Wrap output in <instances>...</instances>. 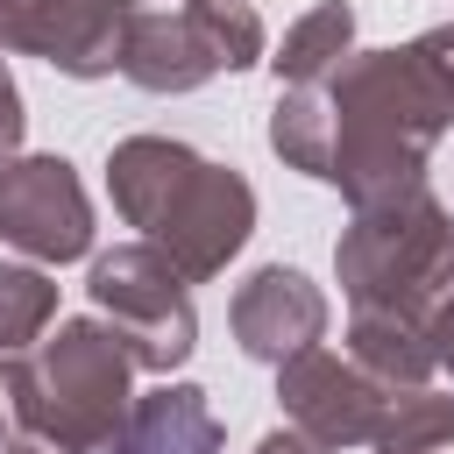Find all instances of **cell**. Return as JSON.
<instances>
[{"label": "cell", "mask_w": 454, "mask_h": 454, "mask_svg": "<svg viewBox=\"0 0 454 454\" xmlns=\"http://www.w3.org/2000/svg\"><path fill=\"white\" fill-rule=\"evenodd\" d=\"M21 433V419H14V355H0V447Z\"/></svg>", "instance_id": "cell-19"}, {"label": "cell", "mask_w": 454, "mask_h": 454, "mask_svg": "<svg viewBox=\"0 0 454 454\" xmlns=\"http://www.w3.org/2000/svg\"><path fill=\"white\" fill-rule=\"evenodd\" d=\"M255 454H333V447H326V440H312V433H298V426L284 419L277 433H262V440H255Z\"/></svg>", "instance_id": "cell-18"}, {"label": "cell", "mask_w": 454, "mask_h": 454, "mask_svg": "<svg viewBox=\"0 0 454 454\" xmlns=\"http://www.w3.org/2000/svg\"><path fill=\"white\" fill-rule=\"evenodd\" d=\"M270 149L284 156V170L326 184V170H333V92L326 85H277Z\"/></svg>", "instance_id": "cell-14"}, {"label": "cell", "mask_w": 454, "mask_h": 454, "mask_svg": "<svg viewBox=\"0 0 454 454\" xmlns=\"http://www.w3.org/2000/svg\"><path fill=\"white\" fill-rule=\"evenodd\" d=\"M277 404L298 433L326 440L333 454L340 447H376V426H383V404H390V383H376L348 348H298L291 362H277Z\"/></svg>", "instance_id": "cell-7"}, {"label": "cell", "mask_w": 454, "mask_h": 454, "mask_svg": "<svg viewBox=\"0 0 454 454\" xmlns=\"http://www.w3.org/2000/svg\"><path fill=\"white\" fill-rule=\"evenodd\" d=\"M0 241L43 270L92 255V199L57 149H21L0 163Z\"/></svg>", "instance_id": "cell-6"}, {"label": "cell", "mask_w": 454, "mask_h": 454, "mask_svg": "<svg viewBox=\"0 0 454 454\" xmlns=\"http://www.w3.org/2000/svg\"><path fill=\"white\" fill-rule=\"evenodd\" d=\"M135 404V355L99 319H57L35 348L14 355V419L57 454H121V426Z\"/></svg>", "instance_id": "cell-2"}, {"label": "cell", "mask_w": 454, "mask_h": 454, "mask_svg": "<svg viewBox=\"0 0 454 454\" xmlns=\"http://www.w3.org/2000/svg\"><path fill=\"white\" fill-rule=\"evenodd\" d=\"M333 277L348 305L433 319V305L454 291V213L426 184L383 206H355V220L333 241Z\"/></svg>", "instance_id": "cell-3"}, {"label": "cell", "mask_w": 454, "mask_h": 454, "mask_svg": "<svg viewBox=\"0 0 454 454\" xmlns=\"http://www.w3.org/2000/svg\"><path fill=\"white\" fill-rule=\"evenodd\" d=\"M262 50L270 35H262L255 0H184L170 14L135 7L121 35V78L163 99V92H199L220 71H248L262 64Z\"/></svg>", "instance_id": "cell-4"}, {"label": "cell", "mask_w": 454, "mask_h": 454, "mask_svg": "<svg viewBox=\"0 0 454 454\" xmlns=\"http://www.w3.org/2000/svg\"><path fill=\"white\" fill-rule=\"evenodd\" d=\"M433 454H447V447H433Z\"/></svg>", "instance_id": "cell-23"}, {"label": "cell", "mask_w": 454, "mask_h": 454, "mask_svg": "<svg viewBox=\"0 0 454 454\" xmlns=\"http://www.w3.org/2000/svg\"><path fill=\"white\" fill-rule=\"evenodd\" d=\"M0 454H57V447H43V440H7Z\"/></svg>", "instance_id": "cell-21"}, {"label": "cell", "mask_w": 454, "mask_h": 454, "mask_svg": "<svg viewBox=\"0 0 454 454\" xmlns=\"http://www.w3.org/2000/svg\"><path fill=\"white\" fill-rule=\"evenodd\" d=\"M21 135H28V106H21V85H14L7 50H0V163L21 156Z\"/></svg>", "instance_id": "cell-17"}, {"label": "cell", "mask_w": 454, "mask_h": 454, "mask_svg": "<svg viewBox=\"0 0 454 454\" xmlns=\"http://www.w3.org/2000/svg\"><path fill=\"white\" fill-rule=\"evenodd\" d=\"M199 170V149L177 135H128L106 149V199L128 227H156L170 213V199L184 192V177Z\"/></svg>", "instance_id": "cell-10"}, {"label": "cell", "mask_w": 454, "mask_h": 454, "mask_svg": "<svg viewBox=\"0 0 454 454\" xmlns=\"http://www.w3.org/2000/svg\"><path fill=\"white\" fill-rule=\"evenodd\" d=\"M333 170L326 184L348 206H383L426 184V156L454 128V57L440 35L390 50H355L333 78Z\"/></svg>", "instance_id": "cell-1"}, {"label": "cell", "mask_w": 454, "mask_h": 454, "mask_svg": "<svg viewBox=\"0 0 454 454\" xmlns=\"http://www.w3.org/2000/svg\"><path fill=\"white\" fill-rule=\"evenodd\" d=\"M433 348H440V369H454V291L433 305Z\"/></svg>", "instance_id": "cell-20"}, {"label": "cell", "mask_w": 454, "mask_h": 454, "mask_svg": "<svg viewBox=\"0 0 454 454\" xmlns=\"http://www.w3.org/2000/svg\"><path fill=\"white\" fill-rule=\"evenodd\" d=\"M227 326H234V348L248 362L277 369V362H291L298 348H312L326 333V291L305 270H291V262H262V270H248L234 284Z\"/></svg>", "instance_id": "cell-9"}, {"label": "cell", "mask_w": 454, "mask_h": 454, "mask_svg": "<svg viewBox=\"0 0 454 454\" xmlns=\"http://www.w3.org/2000/svg\"><path fill=\"white\" fill-rule=\"evenodd\" d=\"M85 298H92V312L128 340L135 369L170 376V369L192 362V348H199L192 277H184L156 241H121V248H106V255H92Z\"/></svg>", "instance_id": "cell-5"}, {"label": "cell", "mask_w": 454, "mask_h": 454, "mask_svg": "<svg viewBox=\"0 0 454 454\" xmlns=\"http://www.w3.org/2000/svg\"><path fill=\"white\" fill-rule=\"evenodd\" d=\"M57 326V277L43 262H0V355L35 348Z\"/></svg>", "instance_id": "cell-16"}, {"label": "cell", "mask_w": 454, "mask_h": 454, "mask_svg": "<svg viewBox=\"0 0 454 454\" xmlns=\"http://www.w3.org/2000/svg\"><path fill=\"white\" fill-rule=\"evenodd\" d=\"M220 411L199 383H156L128 404L121 454H220Z\"/></svg>", "instance_id": "cell-11"}, {"label": "cell", "mask_w": 454, "mask_h": 454, "mask_svg": "<svg viewBox=\"0 0 454 454\" xmlns=\"http://www.w3.org/2000/svg\"><path fill=\"white\" fill-rule=\"evenodd\" d=\"M348 57H355V0H319L284 28L270 71L277 85H326Z\"/></svg>", "instance_id": "cell-13"}, {"label": "cell", "mask_w": 454, "mask_h": 454, "mask_svg": "<svg viewBox=\"0 0 454 454\" xmlns=\"http://www.w3.org/2000/svg\"><path fill=\"white\" fill-rule=\"evenodd\" d=\"M248 234H255V192H248V177L234 163L199 156V170L184 177V192L170 199V213L142 241H156L192 284H206V277H220L248 248Z\"/></svg>", "instance_id": "cell-8"}, {"label": "cell", "mask_w": 454, "mask_h": 454, "mask_svg": "<svg viewBox=\"0 0 454 454\" xmlns=\"http://www.w3.org/2000/svg\"><path fill=\"white\" fill-rule=\"evenodd\" d=\"M433 447H454V397L433 383L390 390L383 426H376V454H433Z\"/></svg>", "instance_id": "cell-15"}, {"label": "cell", "mask_w": 454, "mask_h": 454, "mask_svg": "<svg viewBox=\"0 0 454 454\" xmlns=\"http://www.w3.org/2000/svg\"><path fill=\"white\" fill-rule=\"evenodd\" d=\"M348 355H355L376 383H390V390L426 383V376L440 369L433 319H419V312H383V305H348Z\"/></svg>", "instance_id": "cell-12"}, {"label": "cell", "mask_w": 454, "mask_h": 454, "mask_svg": "<svg viewBox=\"0 0 454 454\" xmlns=\"http://www.w3.org/2000/svg\"><path fill=\"white\" fill-rule=\"evenodd\" d=\"M433 35H440V50H447V57H454V21H447V28H433Z\"/></svg>", "instance_id": "cell-22"}]
</instances>
